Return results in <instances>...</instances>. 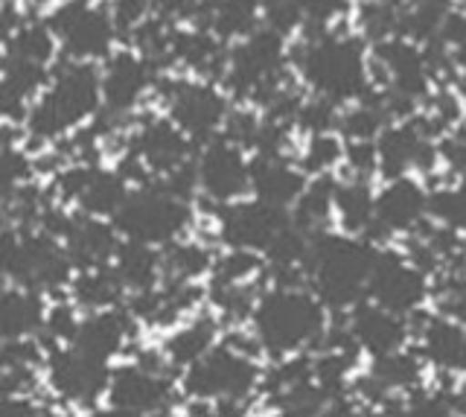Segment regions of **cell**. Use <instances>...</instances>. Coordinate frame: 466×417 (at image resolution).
Listing matches in <instances>:
<instances>
[{"mask_svg": "<svg viewBox=\"0 0 466 417\" xmlns=\"http://www.w3.org/2000/svg\"><path fill=\"white\" fill-rule=\"evenodd\" d=\"M434 41L446 50L451 67L466 74V15L461 9H449V15L443 18Z\"/></svg>", "mask_w": 466, "mask_h": 417, "instance_id": "45", "label": "cell"}, {"mask_svg": "<svg viewBox=\"0 0 466 417\" xmlns=\"http://www.w3.org/2000/svg\"><path fill=\"white\" fill-rule=\"evenodd\" d=\"M262 388V368L257 356L237 351L228 341H218L193 365L181 371V394L187 400H204L218 414L245 412L242 402Z\"/></svg>", "mask_w": 466, "mask_h": 417, "instance_id": "5", "label": "cell"}, {"mask_svg": "<svg viewBox=\"0 0 466 417\" xmlns=\"http://www.w3.org/2000/svg\"><path fill=\"white\" fill-rule=\"evenodd\" d=\"M373 143H376V169L385 178L411 176L414 169L429 172L441 161L437 143L422 132L414 117L388 123Z\"/></svg>", "mask_w": 466, "mask_h": 417, "instance_id": "20", "label": "cell"}, {"mask_svg": "<svg viewBox=\"0 0 466 417\" xmlns=\"http://www.w3.org/2000/svg\"><path fill=\"white\" fill-rule=\"evenodd\" d=\"M289 210L274 208L262 198H237L222 205L218 213V237L228 249H248L266 254L271 239L289 225Z\"/></svg>", "mask_w": 466, "mask_h": 417, "instance_id": "19", "label": "cell"}, {"mask_svg": "<svg viewBox=\"0 0 466 417\" xmlns=\"http://www.w3.org/2000/svg\"><path fill=\"white\" fill-rule=\"evenodd\" d=\"M286 65L289 50L286 38L271 33L268 26H257L254 33L233 41L225 59V88L239 99H251L259 108L266 99L286 85Z\"/></svg>", "mask_w": 466, "mask_h": 417, "instance_id": "8", "label": "cell"}, {"mask_svg": "<svg viewBox=\"0 0 466 417\" xmlns=\"http://www.w3.org/2000/svg\"><path fill=\"white\" fill-rule=\"evenodd\" d=\"M155 91V65L135 47L111 50L106 59L99 62V94L102 108L111 117H126V114L137 111L146 97Z\"/></svg>", "mask_w": 466, "mask_h": 417, "instance_id": "14", "label": "cell"}, {"mask_svg": "<svg viewBox=\"0 0 466 417\" xmlns=\"http://www.w3.org/2000/svg\"><path fill=\"white\" fill-rule=\"evenodd\" d=\"M164 251V280H184V283H201L210 278L216 254L204 246L201 239L181 237L160 249Z\"/></svg>", "mask_w": 466, "mask_h": 417, "instance_id": "36", "label": "cell"}, {"mask_svg": "<svg viewBox=\"0 0 466 417\" xmlns=\"http://www.w3.org/2000/svg\"><path fill=\"white\" fill-rule=\"evenodd\" d=\"M461 91H463V97H466V74H463V79H461Z\"/></svg>", "mask_w": 466, "mask_h": 417, "instance_id": "54", "label": "cell"}, {"mask_svg": "<svg viewBox=\"0 0 466 417\" xmlns=\"http://www.w3.org/2000/svg\"><path fill=\"white\" fill-rule=\"evenodd\" d=\"M429 217L449 231L466 234V181L455 187H437L434 193H429Z\"/></svg>", "mask_w": 466, "mask_h": 417, "instance_id": "41", "label": "cell"}, {"mask_svg": "<svg viewBox=\"0 0 466 417\" xmlns=\"http://www.w3.org/2000/svg\"><path fill=\"white\" fill-rule=\"evenodd\" d=\"M373 208L376 193L368 178H350L339 181L332 201V217L339 219L341 231L350 237H368L373 231Z\"/></svg>", "mask_w": 466, "mask_h": 417, "instance_id": "34", "label": "cell"}, {"mask_svg": "<svg viewBox=\"0 0 466 417\" xmlns=\"http://www.w3.org/2000/svg\"><path fill=\"white\" fill-rule=\"evenodd\" d=\"M461 12H463V15H466V0H463V9H461Z\"/></svg>", "mask_w": 466, "mask_h": 417, "instance_id": "55", "label": "cell"}, {"mask_svg": "<svg viewBox=\"0 0 466 417\" xmlns=\"http://www.w3.org/2000/svg\"><path fill=\"white\" fill-rule=\"evenodd\" d=\"M193 176L196 190L216 201V205H230L248 193V155L225 135H216L201 143L193 155Z\"/></svg>", "mask_w": 466, "mask_h": 417, "instance_id": "16", "label": "cell"}, {"mask_svg": "<svg viewBox=\"0 0 466 417\" xmlns=\"http://www.w3.org/2000/svg\"><path fill=\"white\" fill-rule=\"evenodd\" d=\"M102 111L99 94V65L70 62L50 74L44 88L26 111V135L41 143L62 140L79 132L85 123H91Z\"/></svg>", "mask_w": 466, "mask_h": 417, "instance_id": "3", "label": "cell"}, {"mask_svg": "<svg viewBox=\"0 0 466 417\" xmlns=\"http://www.w3.org/2000/svg\"><path fill=\"white\" fill-rule=\"evenodd\" d=\"M388 123L390 120L382 108V99L370 97V91H368L350 108L339 111V123H335V128H339L344 143H353V140H376Z\"/></svg>", "mask_w": 466, "mask_h": 417, "instance_id": "38", "label": "cell"}, {"mask_svg": "<svg viewBox=\"0 0 466 417\" xmlns=\"http://www.w3.org/2000/svg\"><path fill=\"white\" fill-rule=\"evenodd\" d=\"M135 161L149 172V178H167L175 169L193 161V140H189L167 114H155L137 123L128 137V149Z\"/></svg>", "mask_w": 466, "mask_h": 417, "instance_id": "18", "label": "cell"}, {"mask_svg": "<svg viewBox=\"0 0 466 417\" xmlns=\"http://www.w3.org/2000/svg\"><path fill=\"white\" fill-rule=\"evenodd\" d=\"M12 143H15V128H12V123L0 120V152H4L6 147H12Z\"/></svg>", "mask_w": 466, "mask_h": 417, "instance_id": "52", "label": "cell"}, {"mask_svg": "<svg viewBox=\"0 0 466 417\" xmlns=\"http://www.w3.org/2000/svg\"><path fill=\"white\" fill-rule=\"evenodd\" d=\"M344 161L353 169L356 178H370L376 172V143L373 140L344 143Z\"/></svg>", "mask_w": 466, "mask_h": 417, "instance_id": "51", "label": "cell"}, {"mask_svg": "<svg viewBox=\"0 0 466 417\" xmlns=\"http://www.w3.org/2000/svg\"><path fill=\"white\" fill-rule=\"evenodd\" d=\"M298 128L306 135H320V132H332L335 123H339V106L332 103V99H324V97H309L303 99V106L295 117Z\"/></svg>", "mask_w": 466, "mask_h": 417, "instance_id": "46", "label": "cell"}, {"mask_svg": "<svg viewBox=\"0 0 466 417\" xmlns=\"http://www.w3.org/2000/svg\"><path fill=\"white\" fill-rule=\"evenodd\" d=\"M335 187H339V178H335L332 172H324V176H309L300 196L295 198V205L289 208L291 225L300 228V231L309 234V237L324 231L327 222L332 219Z\"/></svg>", "mask_w": 466, "mask_h": 417, "instance_id": "35", "label": "cell"}, {"mask_svg": "<svg viewBox=\"0 0 466 417\" xmlns=\"http://www.w3.org/2000/svg\"><path fill=\"white\" fill-rule=\"evenodd\" d=\"M420 353L441 373H466V327L449 315H426Z\"/></svg>", "mask_w": 466, "mask_h": 417, "instance_id": "27", "label": "cell"}, {"mask_svg": "<svg viewBox=\"0 0 466 417\" xmlns=\"http://www.w3.org/2000/svg\"><path fill=\"white\" fill-rule=\"evenodd\" d=\"M0 290H4V283H0Z\"/></svg>", "mask_w": 466, "mask_h": 417, "instance_id": "56", "label": "cell"}, {"mask_svg": "<svg viewBox=\"0 0 466 417\" xmlns=\"http://www.w3.org/2000/svg\"><path fill=\"white\" fill-rule=\"evenodd\" d=\"M114 228L123 239H137L146 246L164 249L169 242L189 234L196 222L193 198L175 193L164 181H146L131 187V193L111 217Z\"/></svg>", "mask_w": 466, "mask_h": 417, "instance_id": "6", "label": "cell"}, {"mask_svg": "<svg viewBox=\"0 0 466 417\" xmlns=\"http://www.w3.org/2000/svg\"><path fill=\"white\" fill-rule=\"evenodd\" d=\"M361 4H364V0H361Z\"/></svg>", "mask_w": 466, "mask_h": 417, "instance_id": "57", "label": "cell"}, {"mask_svg": "<svg viewBox=\"0 0 466 417\" xmlns=\"http://www.w3.org/2000/svg\"><path fill=\"white\" fill-rule=\"evenodd\" d=\"M309 181V176L291 161L289 155H262L248 158V190L254 198L268 201L274 208L289 210Z\"/></svg>", "mask_w": 466, "mask_h": 417, "instance_id": "25", "label": "cell"}, {"mask_svg": "<svg viewBox=\"0 0 466 417\" xmlns=\"http://www.w3.org/2000/svg\"><path fill=\"white\" fill-rule=\"evenodd\" d=\"M111 365L82 353L73 344H58L44 356V380L47 388L70 406H94L106 397Z\"/></svg>", "mask_w": 466, "mask_h": 417, "instance_id": "12", "label": "cell"}, {"mask_svg": "<svg viewBox=\"0 0 466 417\" xmlns=\"http://www.w3.org/2000/svg\"><path fill=\"white\" fill-rule=\"evenodd\" d=\"M58 239H62L73 269H96V266H111L114 251L120 246L123 237L111 219L70 210Z\"/></svg>", "mask_w": 466, "mask_h": 417, "instance_id": "22", "label": "cell"}, {"mask_svg": "<svg viewBox=\"0 0 466 417\" xmlns=\"http://www.w3.org/2000/svg\"><path fill=\"white\" fill-rule=\"evenodd\" d=\"M47 26L58 41V53L70 62L99 65L116 45V26L108 6L94 0H58L47 15Z\"/></svg>", "mask_w": 466, "mask_h": 417, "instance_id": "9", "label": "cell"}, {"mask_svg": "<svg viewBox=\"0 0 466 417\" xmlns=\"http://www.w3.org/2000/svg\"><path fill=\"white\" fill-rule=\"evenodd\" d=\"M262 275H266V260L259 251L248 249H228L222 257H216L210 278L213 283H228V286H254Z\"/></svg>", "mask_w": 466, "mask_h": 417, "instance_id": "39", "label": "cell"}, {"mask_svg": "<svg viewBox=\"0 0 466 417\" xmlns=\"http://www.w3.org/2000/svg\"><path fill=\"white\" fill-rule=\"evenodd\" d=\"M167 373L169 371L149 368L137 362V359H131L126 365H116L108 373V385H106L102 402H106L111 412H120V414L167 412L175 397V385Z\"/></svg>", "mask_w": 466, "mask_h": 417, "instance_id": "15", "label": "cell"}, {"mask_svg": "<svg viewBox=\"0 0 466 417\" xmlns=\"http://www.w3.org/2000/svg\"><path fill=\"white\" fill-rule=\"evenodd\" d=\"M164 103H167V117L193 143H204L222 135L225 120L230 114L228 94L216 82L198 76L172 79L164 94Z\"/></svg>", "mask_w": 466, "mask_h": 417, "instance_id": "11", "label": "cell"}, {"mask_svg": "<svg viewBox=\"0 0 466 417\" xmlns=\"http://www.w3.org/2000/svg\"><path fill=\"white\" fill-rule=\"evenodd\" d=\"M291 62L306 88L335 106L356 103L370 91V62L359 36L312 26V33L291 50Z\"/></svg>", "mask_w": 466, "mask_h": 417, "instance_id": "1", "label": "cell"}, {"mask_svg": "<svg viewBox=\"0 0 466 417\" xmlns=\"http://www.w3.org/2000/svg\"><path fill=\"white\" fill-rule=\"evenodd\" d=\"M0 59L50 70L58 59V41L47 26V21L15 24L4 38V53H0Z\"/></svg>", "mask_w": 466, "mask_h": 417, "instance_id": "33", "label": "cell"}, {"mask_svg": "<svg viewBox=\"0 0 466 417\" xmlns=\"http://www.w3.org/2000/svg\"><path fill=\"white\" fill-rule=\"evenodd\" d=\"M339 164H344V140L335 132H320V135H309L306 147L300 152V169L306 176H324V172H332Z\"/></svg>", "mask_w": 466, "mask_h": 417, "instance_id": "40", "label": "cell"}, {"mask_svg": "<svg viewBox=\"0 0 466 417\" xmlns=\"http://www.w3.org/2000/svg\"><path fill=\"white\" fill-rule=\"evenodd\" d=\"M225 41L213 36L208 26L193 24V26H172L169 38V62H175L187 74L198 79H210L213 74L225 70Z\"/></svg>", "mask_w": 466, "mask_h": 417, "instance_id": "26", "label": "cell"}, {"mask_svg": "<svg viewBox=\"0 0 466 417\" xmlns=\"http://www.w3.org/2000/svg\"><path fill=\"white\" fill-rule=\"evenodd\" d=\"M426 219H429V190L414 176L388 178V184L376 193L373 231L414 234Z\"/></svg>", "mask_w": 466, "mask_h": 417, "instance_id": "21", "label": "cell"}, {"mask_svg": "<svg viewBox=\"0 0 466 417\" xmlns=\"http://www.w3.org/2000/svg\"><path fill=\"white\" fill-rule=\"evenodd\" d=\"M218 327H222V321H218V315L210 312H193L184 321L172 324L164 344H160L169 368L184 371L208 351H213L218 344Z\"/></svg>", "mask_w": 466, "mask_h": 417, "instance_id": "28", "label": "cell"}, {"mask_svg": "<svg viewBox=\"0 0 466 417\" xmlns=\"http://www.w3.org/2000/svg\"><path fill=\"white\" fill-rule=\"evenodd\" d=\"M47 300L44 292L29 286H4L0 290V341L12 339H33L41 333Z\"/></svg>", "mask_w": 466, "mask_h": 417, "instance_id": "29", "label": "cell"}, {"mask_svg": "<svg viewBox=\"0 0 466 417\" xmlns=\"http://www.w3.org/2000/svg\"><path fill=\"white\" fill-rule=\"evenodd\" d=\"M70 300L82 312H96L108 307H123L126 304V286L114 275L111 266H96V269H76L67 283Z\"/></svg>", "mask_w": 466, "mask_h": 417, "instance_id": "32", "label": "cell"}, {"mask_svg": "<svg viewBox=\"0 0 466 417\" xmlns=\"http://www.w3.org/2000/svg\"><path fill=\"white\" fill-rule=\"evenodd\" d=\"M347 330L353 341L359 344V351L370 356H385L390 351H400L408 344V324L405 315H397L385 307L373 304V300H359L347 312Z\"/></svg>", "mask_w": 466, "mask_h": 417, "instance_id": "24", "label": "cell"}, {"mask_svg": "<svg viewBox=\"0 0 466 417\" xmlns=\"http://www.w3.org/2000/svg\"><path fill=\"white\" fill-rule=\"evenodd\" d=\"M135 319L123 307H108L96 312H82L76 336H73V348H79L82 353L99 359V362H114L116 356L126 353L131 336H135Z\"/></svg>", "mask_w": 466, "mask_h": 417, "instance_id": "23", "label": "cell"}, {"mask_svg": "<svg viewBox=\"0 0 466 417\" xmlns=\"http://www.w3.org/2000/svg\"><path fill=\"white\" fill-rule=\"evenodd\" d=\"M73 271L76 269H73L62 239L41 228H0V280L29 286L38 292H56L70 283Z\"/></svg>", "mask_w": 466, "mask_h": 417, "instance_id": "7", "label": "cell"}, {"mask_svg": "<svg viewBox=\"0 0 466 417\" xmlns=\"http://www.w3.org/2000/svg\"><path fill=\"white\" fill-rule=\"evenodd\" d=\"M364 295H368L373 304L408 319V315L420 312L422 304H426L429 275L422 269H417L400 251H376Z\"/></svg>", "mask_w": 466, "mask_h": 417, "instance_id": "13", "label": "cell"}, {"mask_svg": "<svg viewBox=\"0 0 466 417\" xmlns=\"http://www.w3.org/2000/svg\"><path fill=\"white\" fill-rule=\"evenodd\" d=\"M152 4L155 0H111L108 12H111L116 33H131L135 26H140L152 15Z\"/></svg>", "mask_w": 466, "mask_h": 417, "instance_id": "50", "label": "cell"}, {"mask_svg": "<svg viewBox=\"0 0 466 417\" xmlns=\"http://www.w3.org/2000/svg\"><path fill=\"white\" fill-rule=\"evenodd\" d=\"M295 6L300 12L303 24L329 26L332 21H339V18L347 15L350 0H295Z\"/></svg>", "mask_w": 466, "mask_h": 417, "instance_id": "49", "label": "cell"}, {"mask_svg": "<svg viewBox=\"0 0 466 417\" xmlns=\"http://www.w3.org/2000/svg\"><path fill=\"white\" fill-rule=\"evenodd\" d=\"M128 193L131 184L120 169L99 167L94 161H73L58 167L53 181V196L58 198V205L102 219H111Z\"/></svg>", "mask_w": 466, "mask_h": 417, "instance_id": "10", "label": "cell"}, {"mask_svg": "<svg viewBox=\"0 0 466 417\" xmlns=\"http://www.w3.org/2000/svg\"><path fill=\"white\" fill-rule=\"evenodd\" d=\"M376 249L361 237L315 234L306 254V278L312 280V292L327 310H350L364 298Z\"/></svg>", "mask_w": 466, "mask_h": 417, "instance_id": "4", "label": "cell"}, {"mask_svg": "<svg viewBox=\"0 0 466 417\" xmlns=\"http://www.w3.org/2000/svg\"><path fill=\"white\" fill-rule=\"evenodd\" d=\"M368 62L376 79L385 85V91L402 94L414 103L431 94V70L417 41L402 36L382 38L373 45V59Z\"/></svg>", "mask_w": 466, "mask_h": 417, "instance_id": "17", "label": "cell"}, {"mask_svg": "<svg viewBox=\"0 0 466 417\" xmlns=\"http://www.w3.org/2000/svg\"><path fill=\"white\" fill-rule=\"evenodd\" d=\"M251 333L262 353L283 359L320 344L327 333V307L303 286H271L257 295L251 312Z\"/></svg>", "mask_w": 466, "mask_h": 417, "instance_id": "2", "label": "cell"}, {"mask_svg": "<svg viewBox=\"0 0 466 417\" xmlns=\"http://www.w3.org/2000/svg\"><path fill=\"white\" fill-rule=\"evenodd\" d=\"M4 18H6V0H0V26H4Z\"/></svg>", "mask_w": 466, "mask_h": 417, "instance_id": "53", "label": "cell"}, {"mask_svg": "<svg viewBox=\"0 0 466 417\" xmlns=\"http://www.w3.org/2000/svg\"><path fill=\"white\" fill-rule=\"evenodd\" d=\"M397 24H400V6L393 0H364L359 9L361 33L373 41L397 36Z\"/></svg>", "mask_w": 466, "mask_h": 417, "instance_id": "44", "label": "cell"}, {"mask_svg": "<svg viewBox=\"0 0 466 417\" xmlns=\"http://www.w3.org/2000/svg\"><path fill=\"white\" fill-rule=\"evenodd\" d=\"M79 319H82V310L73 304V300H56V304H50L47 312H44V324L38 336L47 339L53 348L70 344L73 336H76Z\"/></svg>", "mask_w": 466, "mask_h": 417, "instance_id": "43", "label": "cell"}, {"mask_svg": "<svg viewBox=\"0 0 466 417\" xmlns=\"http://www.w3.org/2000/svg\"><path fill=\"white\" fill-rule=\"evenodd\" d=\"M111 269L126 286L128 295L155 290V286L164 280V251L137 239H120V246L114 251Z\"/></svg>", "mask_w": 466, "mask_h": 417, "instance_id": "30", "label": "cell"}, {"mask_svg": "<svg viewBox=\"0 0 466 417\" xmlns=\"http://www.w3.org/2000/svg\"><path fill=\"white\" fill-rule=\"evenodd\" d=\"M422 353L408 351V344L400 351H390L385 356H373V365L368 377L382 388L385 394L397 392H417L422 380Z\"/></svg>", "mask_w": 466, "mask_h": 417, "instance_id": "37", "label": "cell"}, {"mask_svg": "<svg viewBox=\"0 0 466 417\" xmlns=\"http://www.w3.org/2000/svg\"><path fill=\"white\" fill-rule=\"evenodd\" d=\"M259 24L271 33L289 38L303 24L295 0H259Z\"/></svg>", "mask_w": 466, "mask_h": 417, "instance_id": "47", "label": "cell"}, {"mask_svg": "<svg viewBox=\"0 0 466 417\" xmlns=\"http://www.w3.org/2000/svg\"><path fill=\"white\" fill-rule=\"evenodd\" d=\"M33 178V158L21 147H6L0 152V208H6L12 196Z\"/></svg>", "mask_w": 466, "mask_h": 417, "instance_id": "42", "label": "cell"}, {"mask_svg": "<svg viewBox=\"0 0 466 417\" xmlns=\"http://www.w3.org/2000/svg\"><path fill=\"white\" fill-rule=\"evenodd\" d=\"M196 24L208 26L225 45L239 41L259 26V0H204Z\"/></svg>", "mask_w": 466, "mask_h": 417, "instance_id": "31", "label": "cell"}, {"mask_svg": "<svg viewBox=\"0 0 466 417\" xmlns=\"http://www.w3.org/2000/svg\"><path fill=\"white\" fill-rule=\"evenodd\" d=\"M437 155L443 158L446 167L455 172L461 181H466V123L451 126L437 143Z\"/></svg>", "mask_w": 466, "mask_h": 417, "instance_id": "48", "label": "cell"}]
</instances>
